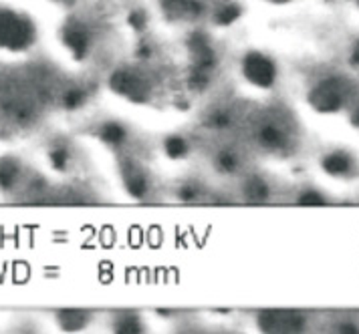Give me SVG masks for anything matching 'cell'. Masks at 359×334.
Masks as SVG:
<instances>
[{
    "mask_svg": "<svg viewBox=\"0 0 359 334\" xmlns=\"http://www.w3.org/2000/svg\"><path fill=\"white\" fill-rule=\"evenodd\" d=\"M305 326V316L301 312L293 310H264L259 314V328L266 333H293V330H303Z\"/></svg>",
    "mask_w": 359,
    "mask_h": 334,
    "instance_id": "2",
    "label": "cell"
},
{
    "mask_svg": "<svg viewBox=\"0 0 359 334\" xmlns=\"http://www.w3.org/2000/svg\"><path fill=\"white\" fill-rule=\"evenodd\" d=\"M311 101L319 111H337L345 101V85L339 79L323 81L315 87Z\"/></svg>",
    "mask_w": 359,
    "mask_h": 334,
    "instance_id": "3",
    "label": "cell"
},
{
    "mask_svg": "<svg viewBox=\"0 0 359 334\" xmlns=\"http://www.w3.org/2000/svg\"><path fill=\"white\" fill-rule=\"evenodd\" d=\"M57 2H71V0H57Z\"/></svg>",
    "mask_w": 359,
    "mask_h": 334,
    "instance_id": "16",
    "label": "cell"
},
{
    "mask_svg": "<svg viewBox=\"0 0 359 334\" xmlns=\"http://www.w3.org/2000/svg\"><path fill=\"white\" fill-rule=\"evenodd\" d=\"M18 177H20V169H18L17 161H0V188L2 190L15 188L18 183Z\"/></svg>",
    "mask_w": 359,
    "mask_h": 334,
    "instance_id": "9",
    "label": "cell"
},
{
    "mask_svg": "<svg viewBox=\"0 0 359 334\" xmlns=\"http://www.w3.org/2000/svg\"><path fill=\"white\" fill-rule=\"evenodd\" d=\"M243 193L250 202H264L269 197V186H266V181H262L261 177H252L245 183Z\"/></svg>",
    "mask_w": 359,
    "mask_h": 334,
    "instance_id": "10",
    "label": "cell"
},
{
    "mask_svg": "<svg viewBox=\"0 0 359 334\" xmlns=\"http://www.w3.org/2000/svg\"><path fill=\"white\" fill-rule=\"evenodd\" d=\"M299 204H305V206H315V204H325V197L317 191H305L299 195Z\"/></svg>",
    "mask_w": 359,
    "mask_h": 334,
    "instance_id": "15",
    "label": "cell"
},
{
    "mask_svg": "<svg viewBox=\"0 0 359 334\" xmlns=\"http://www.w3.org/2000/svg\"><path fill=\"white\" fill-rule=\"evenodd\" d=\"M59 322L63 324V328H67V330H77V328L85 326L87 314L81 312V310H63V312H59Z\"/></svg>",
    "mask_w": 359,
    "mask_h": 334,
    "instance_id": "12",
    "label": "cell"
},
{
    "mask_svg": "<svg viewBox=\"0 0 359 334\" xmlns=\"http://www.w3.org/2000/svg\"><path fill=\"white\" fill-rule=\"evenodd\" d=\"M114 328L117 333H140V330H144V324H142V320H140L137 314L123 312V314H117Z\"/></svg>",
    "mask_w": 359,
    "mask_h": 334,
    "instance_id": "11",
    "label": "cell"
},
{
    "mask_svg": "<svg viewBox=\"0 0 359 334\" xmlns=\"http://www.w3.org/2000/svg\"><path fill=\"white\" fill-rule=\"evenodd\" d=\"M351 167H353V161H351V158L347 153H343V151H333V153H329L325 160H323V169L331 175L349 174Z\"/></svg>",
    "mask_w": 359,
    "mask_h": 334,
    "instance_id": "7",
    "label": "cell"
},
{
    "mask_svg": "<svg viewBox=\"0 0 359 334\" xmlns=\"http://www.w3.org/2000/svg\"><path fill=\"white\" fill-rule=\"evenodd\" d=\"M34 39V29L27 16L0 6V47L11 50L27 48Z\"/></svg>",
    "mask_w": 359,
    "mask_h": 334,
    "instance_id": "1",
    "label": "cell"
},
{
    "mask_svg": "<svg viewBox=\"0 0 359 334\" xmlns=\"http://www.w3.org/2000/svg\"><path fill=\"white\" fill-rule=\"evenodd\" d=\"M97 135L105 144L114 145V147H121V145L130 139V131L123 127L121 123H117V121H105L99 127Z\"/></svg>",
    "mask_w": 359,
    "mask_h": 334,
    "instance_id": "6",
    "label": "cell"
},
{
    "mask_svg": "<svg viewBox=\"0 0 359 334\" xmlns=\"http://www.w3.org/2000/svg\"><path fill=\"white\" fill-rule=\"evenodd\" d=\"M243 73L246 75V79L259 87H271L273 81L277 79V71L275 64L271 63L266 57L262 55H248L246 61L243 63Z\"/></svg>",
    "mask_w": 359,
    "mask_h": 334,
    "instance_id": "4",
    "label": "cell"
},
{
    "mask_svg": "<svg viewBox=\"0 0 359 334\" xmlns=\"http://www.w3.org/2000/svg\"><path fill=\"white\" fill-rule=\"evenodd\" d=\"M214 165L220 174H236L241 169V155L234 149H220L214 158Z\"/></svg>",
    "mask_w": 359,
    "mask_h": 334,
    "instance_id": "8",
    "label": "cell"
},
{
    "mask_svg": "<svg viewBox=\"0 0 359 334\" xmlns=\"http://www.w3.org/2000/svg\"><path fill=\"white\" fill-rule=\"evenodd\" d=\"M257 139L264 149H280L287 144V133L275 123H264L257 133Z\"/></svg>",
    "mask_w": 359,
    "mask_h": 334,
    "instance_id": "5",
    "label": "cell"
},
{
    "mask_svg": "<svg viewBox=\"0 0 359 334\" xmlns=\"http://www.w3.org/2000/svg\"><path fill=\"white\" fill-rule=\"evenodd\" d=\"M202 195V186L198 181H190V183H184L178 190V197L184 202H194Z\"/></svg>",
    "mask_w": 359,
    "mask_h": 334,
    "instance_id": "14",
    "label": "cell"
},
{
    "mask_svg": "<svg viewBox=\"0 0 359 334\" xmlns=\"http://www.w3.org/2000/svg\"><path fill=\"white\" fill-rule=\"evenodd\" d=\"M165 153L170 158H184L188 153V144L184 137L180 135H174V137H168L165 139Z\"/></svg>",
    "mask_w": 359,
    "mask_h": 334,
    "instance_id": "13",
    "label": "cell"
}]
</instances>
